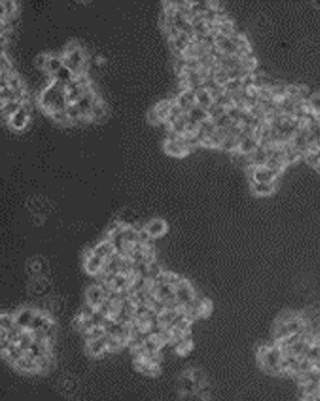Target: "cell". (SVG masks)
<instances>
[{"mask_svg":"<svg viewBox=\"0 0 320 401\" xmlns=\"http://www.w3.org/2000/svg\"><path fill=\"white\" fill-rule=\"evenodd\" d=\"M107 113V108L106 105L104 104L103 100L97 95L96 100L89 112V117L91 119V122H99L102 121Z\"/></svg>","mask_w":320,"mask_h":401,"instance_id":"4fadbf2b","label":"cell"},{"mask_svg":"<svg viewBox=\"0 0 320 401\" xmlns=\"http://www.w3.org/2000/svg\"><path fill=\"white\" fill-rule=\"evenodd\" d=\"M36 310L37 309L31 308V307L19 308L18 310L14 311L12 313L14 323L20 328L28 329L30 327V324H31L33 318H34Z\"/></svg>","mask_w":320,"mask_h":401,"instance_id":"52a82bcc","label":"cell"},{"mask_svg":"<svg viewBox=\"0 0 320 401\" xmlns=\"http://www.w3.org/2000/svg\"><path fill=\"white\" fill-rule=\"evenodd\" d=\"M49 117L51 118L52 121H54L55 123L62 125V126H72L70 119L68 118L67 113L65 111V109L63 110H56L52 113L49 114Z\"/></svg>","mask_w":320,"mask_h":401,"instance_id":"d6986e66","label":"cell"},{"mask_svg":"<svg viewBox=\"0 0 320 401\" xmlns=\"http://www.w3.org/2000/svg\"><path fill=\"white\" fill-rule=\"evenodd\" d=\"M47 61H48V54H46V53H40V54H38V55L36 56V59H35V62H34L35 67H36L37 69H39V70L44 71L45 68H46Z\"/></svg>","mask_w":320,"mask_h":401,"instance_id":"7402d4cb","label":"cell"},{"mask_svg":"<svg viewBox=\"0 0 320 401\" xmlns=\"http://www.w3.org/2000/svg\"><path fill=\"white\" fill-rule=\"evenodd\" d=\"M75 79L74 74L66 67H62L55 75L51 77V80L57 81L64 86H67Z\"/></svg>","mask_w":320,"mask_h":401,"instance_id":"5bb4252c","label":"cell"},{"mask_svg":"<svg viewBox=\"0 0 320 401\" xmlns=\"http://www.w3.org/2000/svg\"><path fill=\"white\" fill-rule=\"evenodd\" d=\"M316 169L318 170V171H320V162H319V164L317 165V167H316Z\"/></svg>","mask_w":320,"mask_h":401,"instance_id":"d4e9b609","label":"cell"},{"mask_svg":"<svg viewBox=\"0 0 320 401\" xmlns=\"http://www.w3.org/2000/svg\"><path fill=\"white\" fill-rule=\"evenodd\" d=\"M93 253L99 257H102L104 259H108L109 257L113 256L116 252V250L114 249L112 243L104 238L102 241H100L98 244H96L93 248H91Z\"/></svg>","mask_w":320,"mask_h":401,"instance_id":"8fae6325","label":"cell"},{"mask_svg":"<svg viewBox=\"0 0 320 401\" xmlns=\"http://www.w3.org/2000/svg\"><path fill=\"white\" fill-rule=\"evenodd\" d=\"M214 103V99L211 95V93L205 89L204 87L199 89L196 92V104L201 106L202 108L208 110V108Z\"/></svg>","mask_w":320,"mask_h":401,"instance_id":"ac0fdd59","label":"cell"},{"mask_svg":"<svg viewBox=\"0 0 320 401\" xmlns=\"http://www.w3.org/2000/svg\"><path fill=\"white\" fill-rule=\"evenodd\" d=\"M22 106V102L18 100H11V101H5L1 102V117L4 122L9 123V120L13 116L14 113H16L20 107Z\"/></svg>","mask_w":320,"mask_h":401,"instance_id":"7c38bea8","label":"cell"},{"mask_svg":"<svg viewBox=\"0 0 320 401\" xmlns=\"http://www.w3.org/2000/svg\"><path fill=\"white\" fill-rule=\"evenodd\" d=\"M186 113H187L188 120L194 122V123H197V124H200L203 121L209 119L207 110L197 104H195L193 107H191L190 110Z\"/></svg>","mask_w":320,"mask_h":401,"instance_id":"9a60e30c","label":"cell"},{"mask_svg":"<svg viewBox=\"0 0 320 401\" xmlns=\"http://www.w3.org/2000/svg\"><path fill=\"white\" fill-rule=\"evenodd\" d=\"M164 151L168 155L176 157V158H181L190 152L189 148L186 146V144L184 142L183 136H180L179 139L176 141H166L165 140Z\"/></svg>","mask_w":320,"mask_h":401,"instance_id":"ba28073f","label":"cell"},{"mask_svg":"<svg viewBox=\"0 0 320 401\" xmlns=\"http://www.w3.org/2000/svg\"><path fill=\"white\" fill-rule=\"evenodd\" d=\"M251 192L257 197H268L272 195L277 189V181L274 183H256L251 182Z\"/></svg>","mask_w":320,"mask_h":401,"instance_id":"30bf717a","label":"cell"},{"mask_svg":"<svg viewBox=\"0 0 320 401\" xmlns=\"http://www.w3.org/2000/svg\"><path fill=\"white\" fill-rule=\"evenodd\" d=\"M258 145H259V142L254 136L246 137V138L239 140V145H238L237 151L242 154H250L258 147Z\"/></svg>","mask_w":320,"mask_h":401,"instance_id":"2e32d148","label":"cell"},{"mask_svg":"<svg viewBox=\"0 0 320 401\" xmlns=\"http://www.w3.org/2000/svg\"><path fill=\"white\" fill-rule=\"evenodd\" d=\"M82 264L85 272L88 275L95 278L96 276H98L100 273L103 272L106 264V259L95 255L92 249H89L83 255Z\"/></svg>","mask_w":320,"mask_h":401,"instance_id":"7a4b0ae2","label":"cell"},{"mask_svg":"<svg viewBox=\"0 0 320 401\" xmlns=\"http://www.w3.org/2000/svg\"><path fill=\"white\" fill-rule=\"evenodd\" d=\"M106 298V292L102 286L98 283L91 284L87 287L85 291V303L93 307L94 309H98L101 304L104 302Z\"/></svg>","mask_w":320,"mask_h":401,"instance_id":"5b68a950","label":"cell"},{"mask_svg":"<svg viewBox=\"0 0 320 401\" xmlns=\"http://www.w3.org/2000/svg\"><path fill=\"white\" fill-rule=\"evenodd\" d=\"M307 104L311 111L320 114V93L311 94L307 100Z\"/></svg>","mask_w":320,"mask_h":401,"instance_id":"44dd1931","label":"cell"},{"mask_svg":"<svg viewBox=\"0 0 320 401\" xmlns=\"http://www.w3.org/2000/svg\"><path fill=\"white\" fill-rule=\"evenodd\" d=\"M226 110H227V108H226L225 106L216 104V103L214 102V103L208 108L207 112H208L209 119H211L212 121H214V120L218 119L219 117L223 116V114H225V113H226Z\"/></svg>","mask_w":320,"mask_h":401,"instance_id":"ffe728a7","label":"cell"},{"mask_svg":"<svg viewBox=\"0 0 320 401\" xmlns=\"http://www.w3.org/2000/svg\"><path fill=\"white\" fill-rule=\"evenodd\" d=\"M31 116V104L29 101L22 102V106L20 109L14 113L9 120L8 126L16 132H21L26 129L30 122Z\"/></svg>","mask_w":320,"mask_h":401,"instance_id":"3957f363","label":"cell"},{"mask_svg":"<svg viewBox=\"0 0 320 401\" xmlns=\"http://www.w3.org/2000/svg\"><path fill=\"white\" fill-rule=\"evenodd\" d=\"M175 103L184 111L188 112L191 107L196 104V92L191 89H182L175 97Z\"/></svg>","mask_w":320,"mask_h":401,"instance_id":"9c48e42d","label":"cell"},{"mask_svg":"<svg viewBox=\"0 0 320 401\" xmlns=\"http://www.w3.org/2000/svg\"><path fill=\"white\" fill-rule=\"evenodd\" d=\"M38 101L41 108L48 114L65 109L69 104L66 97V86L51 80V83L41 91Z\"/></svg>","mask_w":320,"mask_h":401,"instance_id":"6da1fadb","label":"cell"},{"mask_svg":"<svg viewBox=\"0 0 320 401\" xmlns=\"http://www.w3.org/2000/svg\"><path fill=\"white\" fill-rule=\"evenodd\" d=\"M144 229L148 232L150 237L154 240L161 238L168 231L167 223L161 218H154L148 221L144 226Z\"/></svg>","mask_w":320,"mask_h":401,"instance_id":"8992f818","label":"cell"},{"mask_svg":"<svg viewBox=\"0 0 320 401\" xmlns=\"http://www.w3.org/2000/svg\"><path fill=\"white\" fill-rule=\"evenodd\" d=\"M105 335L98 339L85 340V352L87 353L88 356L99 359L105 357L106 355H109V351L105 341Z\"/></svg>","mask_w":320,"mask_h":401,"instance_id":"277c9868","label":"cell"},{"mask_svg":"<svg viewBox=\"0 0 320 401\" xmlns=\"http://www.w3.org/2000/svg\"><path fill=\"white\" fill-rule=\"evenodd\" d=\"M147 118H148V121H149L152 125H159V124H161V121L159 120V118H158V116H157V113H156L154 107H152V108L148 111Z\"/></svg>","mask_w":320,"mask_h":401,"instance_id":"cb8c5ba5","label":"cell"},{"mask_svg":"<svg viewBox=\"0 0 320 401\" xmlns=\"http://www.w3.org/2000/svg\"><path fill=\"white\" fill-rule=\"evenodd\" d=\"M79 48H81V47H80V44H79L78 41H76V40L69 41V42L66 44L65 48H64V53H63V55H64V54L71 53V52H73V51H75V50H77V49H79Z\"/></svg>","mask_w":320,"mask_h":401,"instance_id":"603a6c76","label":"cell"},{"mask_svg":"<svg viewBox=\"0 0 320 401\" xmlns=\"http://www.w3.org/2000/svg\"><path fill=\"white\" fill-rule=\"evenodd\" d=\"M63 59L62 56H58L55 54H48V61L46 64V68H45V72H47V74L52 77L53 75H55L62 67H63Z\"/></svg>","mask_w":320,"mask_h":401,"instance_id":"e0dca14e","label":"cell"}]
</instances>
